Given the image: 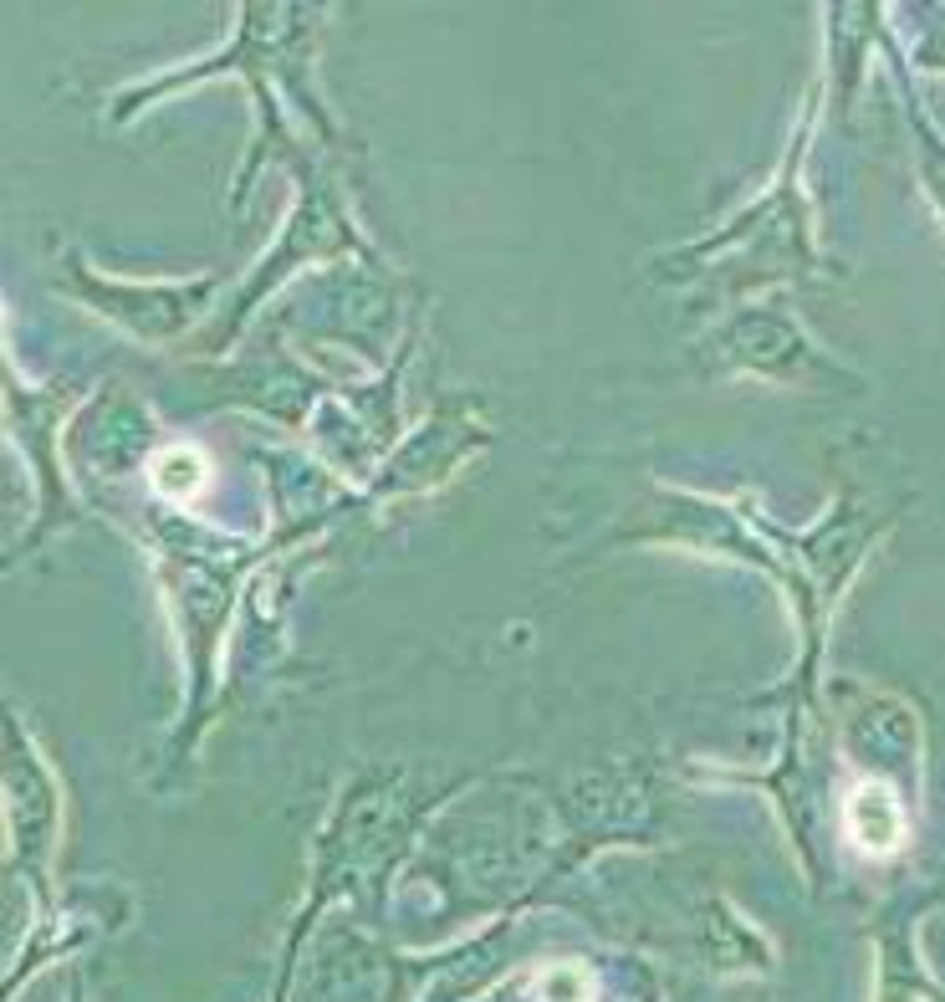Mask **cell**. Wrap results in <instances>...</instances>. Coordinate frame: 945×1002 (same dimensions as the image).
Wrapping results in <instances>:
<instances>
[{
    "label": "cell",
    "instance_id": "obj_1",
    "mask_svg": "<svg viewBox=\"0 0 945 1002\" xmlns=\"http://www.w3.org/2000/svg\"><path fill=\"white\" fill-rule=\"evenodd\" d=\"M848 834L859 844L864 854H889L899 849L905 839V814H899L895 792L884 788V782H859L854 798H848Z\"/></svg>",
    "mask_w": 945,
    "mask_h": 1002
},
{
    "label": "cell",
    "instance_id": "obj_2",
    "mask_svg": "<svg viewBox=\"0 0 945 1002\" xmlns=\"http://www.w3.org/2000/svg\"><path fill=\"white\" fill-rule=\"evenodd\" d=\"M205 481H210V460L195 446H174L154 460V492L169 496V502H189L195 492H205Z\"/></svg>",
    "mask_w": 945,
    "mask_h": 1002
}]
</instances>
